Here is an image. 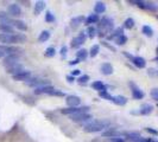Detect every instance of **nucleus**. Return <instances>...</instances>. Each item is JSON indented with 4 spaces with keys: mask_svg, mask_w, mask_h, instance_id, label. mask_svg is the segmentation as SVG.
Segmentation results:
<instances>
[{
    "mask_svg": "<svg viewBox=\"0 0 158 142\" xmlns=\"http://www.w3.org/2000/svg\"><path fill=\"white\" fill-rule=\"evenodd\" d=\"M112 102L117 105H125L127 103V98L123 95H117V96L112 97Z\"/></svg>",
    "mask_w": 158,
    "mask_h": 142,
    "instance_id": "nucleus-16",
    "label": "nucleus"
},
{
    "mask_svg": "<svg viewBox=\"0 0 158 142\" xmlns=\"http://www.w3.org/2000/svg\"><path fill=\"white\" fill-rule=\"evenodd\" d=\"M65 102L69 107H79L80 103H81V98L79 96H75V95H69V96H67Z\"/></svg>",
    "mask_w": 158,
    "mask_h": 142,
    "instance_id": "nucleus-11",
    "label": "nucleus"
},
{
    "mask_svg": "<svg viewBox=\"0 0 158 142\" xmlns=\"http://www.w3.org/2000/svg\"><path fill=\"white\" fill-rule=\"evenodd\" d=\"M0 43H2V45H11V44H13V37H12V34L0 33Z\"/></svg>",
    "mask_w": 158,
    "mask_h": 142,
    "instance_id": "nucleus-14",
    "label": "nucleus"
},
{
    "mask_svg": "<svg viewBox=\"0 0 158 142\" xmlns=\"http://www.w3.org/2000/svg\"><path fill=\"white\" fill-rule=\"evenodd\" d=\"M7 56V45H0V58H5Z\"/></svg>",
    "mask_w": 158,
    "mask_h": 142,
    "instance_id": "nucleus-41",
    "label": "nucleus"
},
{
    "mask_svg": "<svg viewBox=\"0 0 158 142\" xmlns=\"http://www.w3.org/2000/svg\"><path fill=\"white\" fill-rule=\"evenodd\" d=\"M145 130L148 132V133H150L152 135H158V132L156 129H152V128H145Z\"/></svg>",
    "mask_w": 158,
    "mask_h": 142,
    "instance_id": "nucleus-48",
    "label": "nucleus"
},
{
    "mask_svg": "<svg viewBox=\"0 0 158 142\" xmlns=\"http://www.w3.org/2000/svg\"><path fill=\"white\" fill-rule=\"evenodd\" d=\"M156 52H157V55H158V47L156 49Z\"/></svg>",
    "mask_w": 158,
    "mask_h": 142,
    "instance_id": "nucleus-55",
    "label": "nucleus"
},
{
    "mask_svg": "<svg viewBox=\"0 0 158 142\" xmlns=\"http://www.w3.org/2000/svg\"><path fill=\"white\" fill-rule=\"evenodd\" d=\"M49 95H50V96H58V97H63V96H65V94H64L63 91L57 90V89H54Z\"/></svg>",
    "mask_w": 158,
    "mask_h": 142,
    "instance_id": "nucleus-44",
    "label": "nucleus"
},
{
    "mask_svg": "<svg viewBox=\"0 0 158 142\" xmlns=\"http://www.w3.org/2000/svg\"><path fill=\"white\" fill-rule=\"evenodd\" d=\"M89 111V107H68V108H63L61 109L62 114L65 115H74V114H79V112H88Z\"/></svg>",
    "mask_w": 158,
    "mask_h": 142,
    "instance_id": "nucleus-3",
    "label": "nucleus"
},
{
    "mask_svg": "<svg viewBox=\"0 0 158 142\" xmlns=\"http://www.w3.org/2000/svg\"><path fill=\"white\" fill-rule=\"evenodd\" d=\"M23 71H25V69H24L23 64H20V63L16 64V65H13V66H10V68H6V72L10 73V75H12V76H16V75L23 72Z\"/></svg>",
    "mask_w": 158,
    "mask_h": 142,
    "instance_id": "nucleus-8",
    "label": "nucleus"
},
{
    "mask_svg": "<svg viewBox=\"0 0 158 142\" xmlns=\"http://www.w3.org/2000/svg\"><path fill=\"white\" fill-rule=\"evenodd\" d=\"M156 62H158V57H157V58H156Z\"/></svg>",
    "mask_w": 158,
    "mask_h": 142,
    "instance_id": "nucleus-56",
    "label": "nucleus"
},
{
    "mask_svg": "<svg viewBox=\"0 0 158 142\" xmlns=\"http://www.w3.org/2000/svg\"><path fill=\"white\" fill-rule=\"evenodd\" d=\"M0 31L7 34H15V27L8 24H0Z\"/></svg>",
    "mask_w": 158,
    "mask_h": 142,
    "instance_id": "nucleus-21",
    "label": "nucleus"
},
{
    "mask_svg": "<svg viewBox=\"0 0 158 142\" xmlns=\"http://www.w3.org/2000/svg\"><path fill=\"white\" fill-rule=\"evenodd\" d=\"M92 88L94 89V90H96V91H103V90H107L106 89V85L103 84L101 81H95V82H93L92 83Z\"/></svg>",
    "mask_w": 158,
    "mask_h": 142,
    "instance_id": "nucleus-26",
    "label": "nucleus"
},
{
    "mask_svg": "<svg viewBox=\"0 0 158 142\" xmlns=\"http://www.w3.org/2000/svg\"><path fill=\"white\" fill-rule=\"evenodd\" d=\"M13 23V19L10 17L7 12H4V11H0V24H8V25H12Z\"/></svg>",
    "mask_w": 158,
    "mask_h": 142,
    "instance_id": "nucleus-15",
    "label": "nucleus"
},
{
    "mask_svg": "<svg viewBox=\"0 0 158 142\" xmlns=\"http://www.w3.org/2000/svg\"><path fill=\"white\" fill-rule=\"evenodd\" d=\"M55 55H56L55 47H48L47 50H45V52H44V56L48 57V58H51V57H54Z\"/></svg>",
    "mask_w": 158,
    "mask_h": 142,
    "instance_id": "nucleus-36",
    "label": "nucleus"
},
{
    "mask_svg": "<svg viewBox=\"0 0 158 142\" xmlns=\"http://www.w3.org/2000/svg\"><path fill=\"white\" fill-rule=\"evenodd\" d=\"M67 79H68V82H69V83H73V82L75 81V77H74V76H71V75H69V76H67Z\"/></svg>",
    "mask_w": 158,
    "mask_h": 142,
    "instance_id": "nucleus-53",
    "label": "nucleus"
},
{
    "mask_svg": "<svg viewBox=\"0 0 158 142\" xmlns=\"http://www.w3.org/2000/svg\"><path fill=\"white\" fill-rule=\"evenodd\" d=\"M126 43H127V37L125 34L120 36V37H118V38L115 39V44H117V45H124V44H126Z\"/></svg>",
    "mask_w": 158,
    "mask_h": 142,
    "instance_id": "nucleus-38",
    "label": "nucleus"
},
{
    "mask_svg": "<svg viewBox=\"0 0 158 142\" xmlns=\"http://www.w3.org/2000/svg\"><path fill=\"white\" fill-rule=\"evenodd\" d=\"M99 20H100V18H99V14H96V13H93V14H90V16H88L87 18H86V25H88V26H90L92 24H96L99 23Z\"/></svg>",
    "mask_w": 158,
    "mask_h": 142,
    "instance_id": "nucleus-24",
    "label": "nucleus"
},
{
    "mask_svg": "<svg viewBox=\"0 0 158 142\" xmlns=\"http://www.w3.org/2000/svg\"><path fill=\"white\" fill-rule=\"evenodd\" d=\"M67 52H68V47L67 46H62L61 47V51H60V53H61V57H62V58H64V57H65V56H67Z\"/></svg>",
    "mask_w": 158,
    "mask_h": 142,
    "instance_id": "nucleus-46",
    "label": "nucleus"
},
{
    "mask_svg": "<svg viewBox=\"0 0 158 142\" xmlns=\"http://www.w3.org/2000/svg\"><path fill=\"white\" fill-rule=\"evenodd\" d=\"M44 8H45V2H44V1H37V2H36V5H35L33 13H35L36 16H38Z\"/></svg>",
    "mask_w": 158,
    "mask_h": 142,
    "instance_id": "nucleus-27",
    "label": "nucleus"
},
{
    "mask_svg": "<svg viewBox=\"0 0 158 142\" xmlns=\"http://www.w3.org/2000/svg\"><path fill=\"white\" fill-rule=\"evenodd\" d=\"M106 11V5H105V2H101V1H99V2H96L94 6V12L96 14H100V13H103Z\"/></svg>",
    "mask_w": 158,
    "mask_h": 142,
    "instance_id": "nucleus-28",
    "label": "nucleus"
},
{
    "mask_svg": "<svg viewBox=\"0 0 158 142\" xmlns=\"http://www.w3.org/2000/svg\"><path fill=\"white\" fill-rule=\"evenodd\" d=\"M80 63V59H77V58H76V59H73V61H70V62H69V65H76V64H79Z\"/></svg>",
    "mask_w": 158,
    "mask_h": 142,
    "instance_id": "nucleus-52",
    "label": "nucleus"
},
{
    "mask_svg": "<svg viewBox=\"0 0 158 142\" xmlns=\"http://www.w3.org/2000/svg\"><path fill=\"white\" fill-rule=\"evenodd\" d=\"M110 142H126L123 137H112L110 139Z\"/></svg>",
    "mask_w": 158,
    "mask_h": 142,
    "instance_id": "nucleus-47",
    "label": "nucleus"
},
{
    "mask_svg": "<svg viewBox=\"0 0 158 142\" xmlns=\"http://www.w3.org/2000/svg\"><path fill=\"white\" fill-rule=\"evenodd\" d=\"M12 37H13V44L24 43L26 40V36L24 33H15V34H12Z\"/></svg>",
    "mask_w": 158,
    "mask_h": 142,
    "instance_id": "nucleus-29",
    "label": "nucleus"
},
{
    "mask_svg": "<svg viewBox=\"0 0 158 142\" xmlns=\"http://www.w3.org/2000/svg\"><path fill=\"white\" fill-rule=\"evenodd\" d=\"M157 76H158V72H157Z\"/></svg>",
    "mask_w": 158,
    "mask_h": 142,
    "instance_id": "nucleus-57",
    "label": "nucleus"
},
{
    "mask_svg": "<svg viewBox=\"0 0 158 142\" xmlns=\"http://www.w3.org/2000/svg\"><path fill=\"white\" fill-rule=\"evenodd\" d=\"M157 70H155V69H149V75L151 76H157Z\"/></svg>",
    "mask_w": 158,
    "mask_h": 142,
    "instance_id": "nucleus-50",
    "label": "nucleus"
},
{
    "mask_svg": "<svg viewBox=\"0 0 158 142\" xmlns=\"http://www.w3.org/2000/svg\"><path fill=\"white\" fill-rule=\"evenodd\" d=\"M144 10H149V11H157L158 7L156 4H153V2H148V1H145V8Z\"/></svg>",
    "mask_w": 158,
    "mask_h": 142,
    "instance_id": "nucleus-40",
    "label": "nucleus"
},
{
    "mask_svg": "<svg viewBox=\"0 0 158 142\" xmlns=\"http://www.w3.org/2000/svg\"><path fill=\"white\" fill-rule=\"evenodd\" d=\"M87 32H88V37L93 39L95 36H96V33H98V29H96V27H94V26H89V27H88V30H87Z\"/></svg>",
    "mask_w": 158,
    "mask_h": 142,
    "instance_id": "nucleus-35",
    "label": "nucleus"
},
{
    "mask_svg": "<svg viewBox=\"0 0 158 142\" xmlns=\"http://www.w3.org/2000/svg\"><path fill=\"white\" fill-rule=\"evenodd\" d=\"M83 22H86V18H85V16L74 17V18L70 20V25L73 26V27H76V26H79L80 24H82Z\"/></svg>",
    "mask_w": 158,
    "mask_h": 142,
    "instance_id": "nucleus-25",
    "label": "nucleus"
},
{
    "mask_svg": "<svg viewBox=\"0 0 158 142\" xmlns=\"http://www.w3.org/2000/svg\"><path fill=\"white\" fill-rule=\"evenodd\" d=\"M150 95L155 101H157L158 102V88H153V89H151Z\"/></svg>",
    "mask_w": 158,
    "mask_h": 142,
    "instance_id": "nucleus-45",
    "label": "nucleus"
},
{
    "mask_svg": "<svg viewBox=\"0 0 158 142\" xmlns=\"http://www.w3.org/2000/svg\"><path fill=\"white\" fill-rule=\"evenodd\" d=\"M26 84L29 87L32 88H40V87H44V85H50V81L48 79H37V78H30L29 81H26Z\"/></svg>",
    "mask_w": 158,
    "mask_h": 142,
    "instance_id": "nucleus-6",
    "label": "nucleus"
},
{
    "mask_svg": "<svg viewBox=\"0 0 158 142\" xmlns=\"http://www.w3.org/2000/svg\"><path fill=\"white\" fill-rule=\"evenodd\" d=\"M113 29H114V20L110 17H103L102 19L100 20L98 31L100 32V36L102 37L103 32H111ZM103 36H105V33H103Z\"/></svg>",
    "mask_w": 158,
    "mask_h": 142,
    "instance_id": "nucleus-2",
    "label": "nucleus"
},
{
    "mask_svg": "<svg viewBox=\"0 0 158 142\" xmlns=\"http://www.w3.org/2000/svg\"><path fill=\"white\" fill-rule=\"evenodd\" d=\"M18 63H19V55H10L4 58V65L6 68L13 66V65H16Z\"/></svg>",
    "mask_w": 158,
    "mask_h": 142,
    "instance_id": "nucleus-7",
    "label": "nucleus"
},
{
    "mask_svg": "<svg viewBox=\"0 0 158 142\" xmlns=\"http://www.w3.org/2000/svg\"><path fill=\"white\" fill-rule=\"evenodd\" d=\"M92 115L89 112H79V114H74L70 115V120L74 122H87L92 120Z\"/></svg>",
    "mask_w": 158,
    "mask_h": 142,
    "instance_id": "nucleus-4",
    "label": "nucleus"
},
{
    "mask_svg": "<svg viewBox=\"0 0 158 142\" xmlns=\"http://www.w3.org/2000/svg\"><path fill=\"white\" fill-rule=\"evenodd\" d=\"M124 34V30H123V27H118V29H115L113 33H112L111 36H108V39H117L118 37L120 36H123Z\"/></svg>",
    "mask_w": 158,
    "mask_h": 142,
    "instance_id": "nucleus-31",
    "label": "nucleus"
},
{
    "mask_svg": "<svg viewBox=\"0 0 158 142\" xmlns=\"http://www.w3.org/2000/svg\"><path fill=\"white\" fill-rule=\"evenodd\" d=\"M133 26H135V20H133L132 18H127L126 20L124 22V27H125V29H128V30H130V29H132Z\"/></svg>",
    "mask_w": 158,
    "mask_h": 142,
    "instance_id": "nucleus-37",
    "label": "nucleus"
},
{
    "mask_svg": "<svg viewBox=\"0 0 158 142\" xmlns=\"http://www.w3.org/2000/svg\"><path fill=\"white\" fill-rule=\"evenodd\" d=\"M111 127V121L107 120H94L83 126V130L87 133H98Z\"/></svg>",
    "mask_w": 158,
    "mask_h": 142,
    "instance_id": "nucleus-1",
    "label": "nucleus"
},
{
    "mask_svg": "<svg viewBox=\"0 0 158 142\" xmlns=\"http://www.w3.org/2000/svg\"><path fill=\"white\" fill-rule=\"evenodd\" d=\"M139 142H158L156 140H152V139H145V137H142V140Z\"/></svg>",
    "mask_w": 158,
    "mask_h": 142,
    "instance_id": "nucleus-51",
    "label": "nucleus"
},
{
    "mask_svg": "<svg viewBox=\"0 0 158 142\" xmlns=\"http://www.w3.org/2000/svg\"><path fill=\"white\" fill-rule=\"evenodd\" d=\"M121 135H123L121 133L117 132V130H115V129H113V128H111L110 130L102 132V136H105V137H110V139H112V137H120Z\"/></svg>",
    "mask_w": 158,
    "mask_h": 142,
    "instance_id": "nucleus-23",
    "label": "nucleus"
},
{
    "mask_svg": "<svg viewBox=\"0 0 158 142\" xmlns=\"http://www.w3.org/2000/svg\"><path fill=\"white\" fill-rule=\"evenodd\" d=\"M79 75H81V70H77V69H75V70L71 71V76H79Z\"/></svg>",
    "mask_w": 158,
    "mask_h": 142,
    "instance_id": "nucleus-49",
    "label": "nucleus"
},
{
    "mask_svg": "<svg viewBox=\"0 0 158 142\" xmlns=\"http://www.w3.org/2000/svg\"><path fill=\"white\" fill-rule=\"evenodd\" d=\"M88 81H89V76L88 75H81L77 78V83L79 84H86Z\"/></svg>",
    "mask_w": 158,
    "mask_h": 142,
    "instance_id": "nucleus-42",
    "label": "nucleus"
},
{
    "mask_svg": "<svg viewBox=\"0 0 158 142\" xmlns=\"http://www.w3.org/2000/svg\"><path fill=\"white\" fill-rule=\"evenodd\" d=\"M100 70H101V73H102V75L108 76V75H112V73H113V66H112L110 63H102L101 66H100Z\"/></svg>",
    "mask_w": 158,
    "mask_h": 142,
    "instance_id": "nucleus-17",
    "label": "nucleus"
},
{
    "mask_svg": "<svg viewBox=\"0 0 158 142\" xmlns=\"http://www.w3.org/2000/svg\"><path fill=\"white\" fill-rule=\"evenodd\" d=\"M45 22H47V23H54V22H55V17H54V14H52L50 11H47V14H45Z\"/></svg>",
    "mask_w": 158,
    "mask_h": 142,
    "instance_id": "nucleus-43",
    "label": "nucleus"
},
{
    "mask_svg": "<svg viewBox=\"0 0 158 142\" xmlns=\"http://www.w3.org/2000/svg\"><path fill=\"white\" fill-rule=\"evenodd\" d=\"M130 87L132 89V96H133V98L135 100H142L144 98V93H143V90H140L139 88L135 85V83H132V82H130Z\"/></svg>",
    "mask_w": 158,
    "mask_h": 142,
    "instance_id": "nucleus-9",
    "label": "nucleus"
},
{
    "mask_svg": "<svg viewBox=\"0 0 158 142\" xmlns=\"http://www.w3.org/2000/svg\"><path fill=\"white\" fill-rule=\"evenodd\" d=\"M87 34L86 33H79V36L77 37H75V38H73V40H71V44L70 46L73 47V49H77V47H80L82 44H85L86 43V40H87Z\"/></svg>",
    "mask_w": 158,
    "mask_h": 142,
    "instance_id": "nucleus-5",
    "label": "nucleus"
},
{
    "mask_svg": "<svg viewBox=\"0 0 158 142\" xmlns=\"http://www.w3.org/2000/svg\"><path fill=\"white\" fill-rule=\"evenodd\" d=\"M49 38H50V32L49 31H42L40 34V37H38V41L40 43H45L47 40H49Z\"/></svg>",
    "mask_w": 158,
    "mask_h": 142,
    "instance_id": "nucleus-32",
    "label": "nucleus"
},
{
    "mask_svg": "<svg viewBox=\"0 0 158 142\" xmlns=\"http://www.w3.org/2000/svg\"><path fill=\"white\" fill-rule=\"evenodd\" d=\"M88 55H89V52H88L86 49H81V50H79L76 52V58L80 59V61H86Z\"/></svg>",
    "mask_w": 158,
    "mask_h": 142,
    "instance_id": "nucleus-30",
    "label": "nucleus"
},
{
    "mask_svg": "<svg viewBox=\"0 0 158 142\" xmlns=\"http://www.w3.org/2000/svg\"><path fill=\"white\" fill-rule=\"evenodd\" d=\"M125 136L127 137V140L131 142H139L142 140V136L139 133H135V132H132V133H126Z\"/></svg>",
    "mask_w": 158,
    "mask_h": 142,
    "instance_id": "nucleus-22",
    "label": "nucleus"
},
{
    "mask_svg": "<svg viewBox=\"0 0 158 142\" xmlns=\"http://www.w3.org/2000/svg\"><path fill=\"white\" fill-rule=\"evenodd\" d=\"M8 13L11 17H19L22 16V8L18 4H11L8 6Z\"/></svg>",
    "mask_w": 158,
    "mask_h": 142,
    "instance_id": "nucleus-10",
    "label": "nucleus"
},
{
    "mask_svg": "<svg viewBox=\"0 0 158 142\" xmlns=\"http://www.w3.org/2000/svg\"><path fill=\"white\" fill-rule=\"evenodd\" d=\"M157 107H158V104H157Z\"/></svg>",
    "mask_w": 158,
    "mask_h": 142,
    "instance_id": "nucleus-58",
    "label": "nucleus"
},
{
    "mask_svg": "<svg viewBox=\"0 0 158 142\" xmlns=\"http://www.w3.org/2000/svg\"><path fill=\"white\" fill-rule=\"evenodd\" d=\"M99 51H100V45L95 44V45H93V46L90 47V50H89V56H90V57H95V56H98Z\"/></svg>",
    "mask_w": 158,
    "mask_h": 142,
    "instance_id": "nucleus-34",
    "label": "nucleus"
},
{
    "mask_svg": "<svg viewBox=\"0 0 158 142\" xmlns=\"http://www.w3.org/2000/svg\"><path fill=\"white\" fill-rule=\"evenodd\" d=\"M12 26L17 27V29L20 30V31H26V30H27V25L25 24V22L20 20V19H13Z\"/></svg>",
    "mask_w": 158,
    "mask_h": 142,
    "instance_id": "nucleus-19",
    "label": "nucleus"
},
{
    "mask_svg": "<svg viewBox=\"0 0 158 142\" xmlns=\"http://www.w3.org/2000/svg\"><path fill=\"white\" fill-rule=\"evenodd\" d=\"M153 110V107L149 104V103H144L142 104V107H140V109H139V114H142V115H149L151 114Z\"/></svg>",
    "mask_w": 158,
    "mask_h": 142,
    "instance_id": "nucleus-20",
    "label": "nucleus"
},
{
    "mask_svg": "<svg viewBox=\"0 0 158 142\" xmlns=\"http://www.w3.org/2000/svg\"><path fill=\"white\" fill-rule=\"evenodd\" d=\"M132 63L135 64L138 69H143V68H145V66H146V62H145V59H144L143 57H139V56L133 57Z\"/></svg>",
    "mask_w": 158,
    "mask_h": 142,
    "instance_id": "nucleus-18",
    "label": "nucleus"
},
{
    "mask_svg": "<svg viewBox=\"0 0 158 142\" xmlns=\"http://www.w3.org/2000/svg\"><path fill=\"white\" fill-rule=\"evenodd\" d=\"M142 31L146 37H152V36H153V30L151 29V26H149V25H144Z\"/></svg>",
    "mask_w": 158,
    "mask_h": 142,
    "instance_id": "nucleus-33",
    "label": "nucleus"
},
{
    "mask_svg": "<svg viewBox=\"0 0 158 142\" xmlns=\"http://www.w3.org/2000/svg\"><path fill=\"white\" fill-rule=\"evenodd\" d=\"M99 96H100L101 98H103V100H108V101H112V97H113V96L110 95V93H108L107 90L100 91V93H99Z\"/></svg>",
    "mask_w": 158,
    "mask_h": 142,
    "instance_id": "nucleus-39",
    "label": "nucleus"
},
{
    "mask_svg": "<svg viewBox=\"0 0 158 142\" xmlns=\"http://www.w3.org/2000/svg\"><path fill=\"white\" fill-rule=\"evenodd\" d=\"M30 77H31V72L27 70L23 71V72L18 73L16 76H12L13 81H17V82H18V81H19V82H26V81L30 79Z\"/></svg>",
    "mask_w": 158,
    "mask_h": 142,
    "instance_id": "nucleus-12",
    "label": "nucleus"
},
{
    "mask_svg": "<svg viewBox=\"0 0 158 142\" xmlns=\"http://www.w3.org/2000/svg\"><path fill=\"white\" fill-rule=\"evenodd\" d=\"M123 53H124V55L126 56V57H128V58H130V59H131V61H132V59H133V56H132V55H130V53H127L126 51H124V52H123Z\"/></svg>",
    "mask_w": 158,
    "mask_h": 142,
    "instance_id": "nucleus-54",
    "label": "nucleus"
},
{
    "mask_svg": "<svg viewBox=\"0 0 158 142\" xmlns=\"http://www.w3.org/2000/svg\"><path fill=\"white\" fill-rule=\"evenodd\" d=\"M55 88L52 87L51 84L50 85H44V87H40V88H36L35 90H33V93L36 95H43V94H50L52 90H54Z\"/></svg>",
    "mask_w": 158,
    "mask_h": 142,
    "instance_id": "nucleus-13",
    "label": "nucleus"
}]
</instances>
